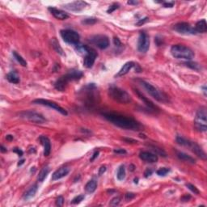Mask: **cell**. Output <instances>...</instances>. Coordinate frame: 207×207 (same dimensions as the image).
<instances>
[{
    "label": "cell",
    "mask_w": 207,
    "mask_h": 207,
    "mask_svg": "<svg viewBox=\"0 0 207 207\" xmlns=\"http://www.w3.org/2000/svg\"><path fill=\"white\" fill-rule=\"evenodd\" d=\"M37 189H38V187H37V184H34L29 188V189L27 190V191L24 193L23 196V198L24 200H29L31 198H32L36 195V193L37 192Z\"/></svg>",
    "instance_id": "23"
},
{
    "label": "cell",
    "mask_w": 207,
    "mask_h": 207,
    "mask_svg": "<svg viewBox=\"0 0 207 207\" xmlns=\"http://www.w3.org/2000/svg\"><path fill=\"white\" fill-rule=\"evenodd\" d=\"M88 5V3L84 1H74V2L65 4L63 7L65 9L71 11V12H80L84 9Z\"/></svg>",
    "instance_id": "15"
},
{
    "label": "cell",
    "mask_w": 207,
    "mask_h": 207,
    "mask_svg": "<svg viewBox=\"0 0 207 207\" xmlns=\"http://www.w3.org/2000/svg\"><path fill=\"white\" fill-rule=\"evenodd\" d=\"M202 89H203V92H204V95L206 96V85L203 86Z\"/></svg>",
    "instance_id": "54"
},
{
    "label": "cell",
    "mask_w": 207,
    "mask_h": 207,
    "mask_svg": "<svg viewBox=\"0 0 207 207\" xmlns=\"http://www.w3.org/2000/svg\"><path fill=\"white\" fill-rule=\"evenodd\" d=\"M114 152L115 153H117V154H126V151H125V150L123 149H117V150H114Z\"/></svg>",
    "instance_id": "47"
},
{
    "label": "cell",
    "mask_w": 207,
    "mask_h": 207,
    "mask_svg": "<svg viewBox=\"0 0 207 207\" xmlns=\"http://www.w3.org/2000/svg\"><path fill=\"white\" fill-rule=\"evenodd\" d=\"M186 186L190 191H192L193 193H195V194H199V193H200V192H199V190L198 189V188L196 186H194L193 184H190V183H188V184H186Z\"/></svg>",
    "instance_id": "37"
},
{
    "label": "cell",
    "mask_w": 207,
    "mask_h": 207,
    "mask_svg": "<svg viewBox=\"0 0 207 207\" xmlns=\"http://www.w3.org/2000/svg\"><path fill=\"white\" fill-rule=\"evenodd\" d=\"M176 155H177V157L180 159H181V160H183V161H184V162L192 163V164H194V163H196V160L193 159V157L189 155V154H185V153H184V152L177 151L176 152Z\"/></svg>",
    "instance_id": "25"
},
{
    "label": "cell",
    "mask_w": 207,
    "mask_h": 207,
    "mask_svg": "<svg viewBox=\"0 0 207 207\" xmlns=\"http://www.w3.org/2000/svg\"><path fill=\"white\" fill-rule=\"evenodd\" d=\"M136 197V194L133 193H127L125 196V200L126 201H130L132 200L133 198H134Z\"/></svg>",
    "instance_id": "41"
},
{
    "label": "cell",
    "mask_w": 207,
    "mask_h": 207,
    "mask_svg": "<svg viewBox=\"0 0 207 207\" xmlns=\"http://www.w3.org/2000/svg\"><path fill=\"white\" fill-rule=\"evenodd\" d=\"M49 172V166H45L44 168H42L41 172H39V175L37 176V180H38V181L39 182H43L44 181V180L45 179L47 175Z\"/></svg>",
    "instance_id": "27"
},
{
    "label": "cell",
    "mask_w": 207,
    "mask_h": 207,
    "mask_svg": "<svg viewBox=\"0 0 207 207\" xmlns=\"http://www.w3.org/2000/svg\"><path fill=\"white\" fill-rule=\"evenodd\" d=\"M135 66V63L133 62H128L125 64L123 65V67H122V69L118 71V74L116 75V77H122V76L126 74L130 70Z\"/></svg>",
    "instance_id": "22"
},
{
    "label": "cell",
    "mask_w": 207,
    "mask_h": 207,
    "mask_svg": "<svg viewBox=\"0 0 207 207\" xmlns=\"http://www.w3.org/2000/svg\"><path fill=\"white\" fill-rule=\"evenodd\" d=\"M150 47V38L148 35L144 32H142L139 35L138 42V49L141 53L147 52Z\"/></svg>",
    "instance_id": "14"
},
{
    "label": "cell",
    "mask_w": 207,
    "mask_h": 207,
    "mask_svg": "<svg viewBox=\"0 0 207 207\" xmlns=\"http://www.w3.org/2000/svg\"><path fill=\"white\" fill-rule=\"evenodd\" d=\"M125 176H126V173H125V166L121 165L118 168V173H117V177H118V180H123L125 178Z\"/></svg>",
    "instance_id": "29"
},
{
    "label": "cell",
    "mask_w": 207,
    "mask_h": 207,
    "mask_svg": "<svg viewBox=\"0 0 207 207\" xmlns=\"http://www.w3.org/2000/svg\"><path fill=\"white\" fill-rule=\"evenodd\" d=\"M174 4H175V2H163V6L165 7H172L173 6H174Z\"/></svg>",
    "instance_id": "45"
},
{
    "label": "cell",
    "mask_w": 207,
    "mask_h": 207,
    "mask_svg": "<svg viewBox=\"0 0 207 207\" xmlns=\"http://www.w3.org/2000/svg\"><path fill=\"white\" fill-rule=\"evenodd\" d=\"M84 55L85 56H84V59H83V66L87 68H92L97 57V53L95 49L88 46L87 52Z\"/></svg>",
    "instance_id": "12"
},
{
    "label": "cell",
    "mask_w": 207,
    "mask_h": 207,
    "mask_svg": "<svg viewBox=\"0 0 207 207\" xmlns=\"http://www.w3.org/2000/svg\"><path fill=\"white\" fill-rule=\"evenodd\" d=\"M61 37L65 42H67L70 45H76L78 44L80 37L77 32L71 29H63L61 31Z\"/></svg>",
    "instance_id": "9"
},
{
    "label": "cell",
    "mask_w": 207,
    "mask_h": 207,
    "mask_svg": "<svg viewBox=\"0 0 207 207\" xmlns=\"http://www.w3.org/2000/svg\"><path fill=\"white\" fill-rule=\"evenodd\" d=\"M170 168H159V170L156 171L157 175L159 176H165L170 172Z\"/></svg>",
    "instance_id": "32"
},
{
    "label": "cell",
    "mask_w": 207,
    "mask_h": 207,
    "mask_svg": "<svg viewBox=\"0 0 207 207\" xmlns=\"http://www.w3.org/2000/svg\"><path fill=\"white\" fill-rule=\"evenodd\" d=\"M70 172V168L68 167H62V168H58V170L55 171L52 175V180H58L62 179L65 177L66 176L68 175Z\"/></svg>",
    "instance_id": "18"
},
{
    "label": "cell",
    "mask_w": 207,
    "mask_h": 207,
    "mask_svg": "<svg viewBox=\"0 0 207 207\" xmlns=\"http://www.w3.org/2000/svg\"><path fill=\"white\" fill-rule=\"evenodd\" d=\"M171 53L175 58L191 60L194 57V53L191 49L183 45H174L171 48Z\"/></svg>",
    "instance_id": "5"
},
{
    "label": "cell",
    "mask_w": 207,
    "mask_h": 207,
    "mask_svg": "<svg viewBox=\"0 0 207 207\" xmlns=\"http://www.w3.org/2000/svg\"><path fill=\"white\" fill-rule=\"evenodd\" d=\"M13 151H14L15 153H17L19 156H22L24 154L23 151H22L20 149H19V148H14V149H13Z\"/></svg>",
    "instance_id": "46"
},
{
    "label": "cell",
    "mask_w": 207,
    "mask_h": 207,
    "mask_svg": "<svg viewBox=\"0 0 207 207\" xmlns=\"http://www.w3.org/2000/svg\"><path fill=\"white\" fill-rule=\"evenodd\" d=\"M105 172H106V167L105 166H102V167H100V168L99 175L101 176L102 174H103Z\"/></svg>",
    "instance_id": "49"
},
{
    "label": "cell",
    "mask_w": 207,
    "mask_h": 207,
    "mask_svg": "<svg viewBox=\"0 0 207 207\" xmlns=\"http://www.w3.org/2000/svg\"><path fill=\"white\" fill-rule=\"evenodd\" d=\"M33 103H36V104H40V105H44L47 106L49 108H51L54 109V110L58 111V113H60L62 115L67 116L68 114L67 111L65 109V108H62L61 106H59L57 103L53 101H50V100H44V99H37L32 101Z\"/></svg>",
    "instance_id": "10"
},
{
    "label": "cell",
    "mask_w": 207,
    "mask_h": 207,
    "mask_svg": "<svg viewBox=\"0 0 207 207\" xmlns=\"http://www.w3.org/2000/svg\"><path fill=\"white\" fill-rule=\"evenodd\" d=\"M150 147H151V149L153 150L154 152H155V154H160L161 156H163V157L167 156L165 151H164L163 149H161V148L158 147H156V146H150Z\"/></svg>",
    "instance_id": "33"
},
{
    "label": "cell",
    "mask_w": 207,
    "mask_h": 207,
    "mask_svg": "<svg viewBox=\"0 0 207 207\" xmlns=\"http://www.w3.org/2000/svg\"><path fill=\"white\" fill-rule=\"evenodd\" d=\"M1 151L2 152V153H4V152H7V149L3 147V146H1Z\"/></svg>",
    "instance_id": "55"
},
{
    "label": "cell",
    "mask_w": 207,
    "mask_h": 207,
    "mask_svg": "<svg viewBox=\"0 0 207 207\" xmlns=\"http://www.w3.org/2000/svg\"><path fill=\"white\" fill-rule=\"evenodd\" d=\"M140 159L143 161L147 162V163H156L158 161V155L156 154L151 153V152L148 151H142L139 154Z\"/></svg>",
    "instance_id": "17"
},
{
    "label": "cell",
    "mask_w": 207,
    "mask_h": 207,
    "mask_svg": "<svg viewBox=\"0 0 207 207\" xmlns=\"http://www.w3.org/2000/svg\"><path fill=\"white\" fill-rule=\"evenodd\" d=\"M49 11L51 12V14L53 15L56 19L60 20H64L69 17L67 12H63L62 10L57 9L55 7H49Z\"/></svg>",
    "instance_id": "19"
},
{
    "label": "cell",
    "mask_w": 207,
    "mask_h": 207,
    "mask_svg": "<svg viewBox=\"0 0 207 207\" xmlns=\"http://www.w3.org/2000/svg\"><path fill=\"white\" fill-rule=\"evenodd\" d=\"M194 125L198 131L205 132L207 129V112L205 107H202L196 113Z\"/></svg>",
    "instance_id": "6"
},
{
    "label": "cell",
    "mask_w": 207,
    "mask_h": 207,
    "mask_svg": "<svg viewBox=\"0 0 207 207\" xmlns=\"http://www.w3.org/2000/svg\"><path fill=\"white\" fill-rule=\"evenodd\" d=\"M184 65H185L186 67L191 68V69L195 70V71H199V70L201 69L200 66H199L197 62H184Z\"/></svg>",
    "instance_id": "34"
},
{
    "label": "cell",
    "mask_w": 207,
    "mask_h": 207,
    "mask_svg": "<svg viewBox=\"0 0 207 207\" xmlns=\"http://www.w3.org/2000/svg\"><path fill=\"white\" fill-rule=\"evenodd\" d=\"M24 159H22V160H20V161L19 162V163H18V166H20L21 164H23V163H24Z\"/></svg>",
    "instance_id": "56"
},
{
    "label": "cell",
    "mask_w": 207,
    "mask_h": 207,
    "mask_svg": "<svg viewBox=\"0 0 207 207\" xmlns=\"http://www.w3.org/2000/svg\"><path fill=\"white\" fill-rule=\"evenodd\" d=\"M40 142L44 147V155L49 156L51 152V143L49 138L45 136H41L39 138Z\"/></svg>",
    "instance_id": "20"
},
{
    "label": "cell",
    "mask_w": 207,
    "mask_h": 207,
    "mask_svg": "<svg viewBox=\"0 0 207 207\" xmlns=\"http://www.w3.org/2000/svg\"><path fill=\"white\" fill-rule=\"evenodd\" d=\"M118 7H119V4H118V3H113V4L108 8L107 12H108V13H112V12H114L116 9H118Z\"/></svg>",
    "instance_id": "39"
},
{
    "label": "cell",
    "mask_w": 207,
    "mask_h": 207,
    "mask_svg": "<svg viewBox=\"0 0 207 207\" xmlns=\"http://www.w3.org/2000/svg\"><path fill=\"white\" fill-rule=\"evenodd\" d=\"M52 46H53V48L54 49V50L57 52L58 53H59L60 55H63V50H62V47L60 46L59 43L57 41L56 38H53L52 39Z\"/></svg>",
    "instance_id": "30"
},
{
    "label": "cell",
    "mask_w": 207,
    "mask_h": 207,
    "mask_svg": "<svg viewBox=\"0 0 207 207\" xmlns=\"http://www.w3.org/2000/svg\"><path fill=\"white\" fill-rule=\"evenodd\" d=\"M71 78H69V76L66 74L65 75H62L61 78H59L58 80L56 81L54 83V88L56 90H58L59 92H64L66 88H67V85L69 82H71Z\"/></svg>",
    "instance_id": "16"
},
{
    "label": "cell",
    "mask_w": 207,
    "mask_h": 207,
    "mask_svg": "<svg viewBox=\"0 0 207 207\" xmlns=\"http://www.w3.org/2000/svg\"><path fill=\"white\" fill-rule=\"evenodd\" d=\"M6 138H7V140L11 141V140H12V139H13V136H12V135H7Z\"/></svg>",
    "instance_id": "53"
},
{
    "label": "cell",
    "mask_w": 207,
    "mask_h": 207,
    "mask_svg": "<svg viewBox=\"0 0 207 207\" xmlns=\"http://www.w3.org/2000/svg\"><path fill=\"white\" fill-rule=\"evenodd\" d=\"M147 21H148V18L147 17H146V18L142 19V20H138V23L136 24V25L141 26L142 24H145L146 22H147Z\"/></svg>",
    "instance_id": "42"
},
{
    "label": "cell",
    "mask_w": 207,
    "mask_h": 207,
    "mask_svg": "<svg viewBox=\"0 0 207 207\" xmlns=\"http://www.w3.org/2000/svg\"><path fill=\"white\" fill-rule=\"evenodd\" d=\"M63 203H64V198H62V196H60V197H58L57 198V200H56V205H58V206H62Z\"/></svg>",
    "instance_id": "40"
},
{
    "label": "cell",
    "mask_w": 207,
    "mask_h": 207,
    "mask_svg": "<svg viewBox=\"0 0 207 207\" xmlns=\"http://www.w3.org/2000/svg\"><path fill=\"white\" fill-rule=\"evenodd\" d=\"M176 143L179 145H181L183 147L189 148L192 152H193L196 155H198L201 159H206V154L205 153V151L195 142L186 139V138H183L181 136H177L176 137Z\"/></svg>",
    "instance_id": "4"
},
{
    "label": "cell",
    "mask_w": 207,
    "mask_h": 207,
    "mask_svg": "<svg viewBox=\"0 0 207 207\" xmlns=\"http://www.w3.org/2000/svg\"><path fill=\"white\" fill-rule=\"evenodd\" d=\"M84 198H85V197H84V195H83V194L77 196V197H75V198L72 200L71 203L72 204H78V203H80L82 201H83Z\"/></svg>",
    "instance_id": "38"
},
{
    "label": "cell",
    "mask_w": 207,
    "mask_h": 207,
    "mask_svg": "<svg viewBox=\"0 0 207 207\" xmlns=\"http://www.w3.org/2000/svg\"><path fill=\"white\" fill-rule=\"evenodd\" d=\"M113 43H114V45H115L116 46H118V47H119V46H121L122 45L121 41H120L119 38H118V37H114V39H113Z\"/></svg>",
    "instance_id": "44"
},
{
    "label": "cell",
    "mask_w": 207,
    "mask_h": 207,
    "mask_svg": "<svg viewBox=\"0 0 207 207\" xmlns=\"http://www.w3.org/2000/svg\"><path fill=\"white\" fill-rule=\"evenodd\" d=\"M138 2H137V1H128V4H133V5H136L138 4Z\"/></svg>",
    "instance_id": "52"
},
{
    "label": "cell",
    "mask_w": 207,
    "mask_h": 207,
    "mask_svg": "<svg viewBox=\"0 0 207 207\" xmlns=\"http://www.w3.org/2000/svg\"><path fill=\"white\" fill-rule=\"evenodd\" d=\"M102 116L107 121L111 122L116 126L122 129H129V130H141L143 125L133 118H127L125 116L121 115L119 113H103Z\"/></svg>",
    "instance_id": "1"
},
{
    "label": "cell",
    "mask_w": 207,
    "mask_h": 207,
    "mask_svg": "<svg viewBox=\"0 0 207 207\" xmlns=\"http://www.w3.org/2000/svg\"><path fill=\"white\" fill-rule=\"evenodd\" d=\"M79 97L87 108H93L100 101V94L95 83L85 86L79 92Z\"/></svg>",
    "instance_id": "2"
},
{
    "label": "cell",
    "mask_w": 207,
    "mask_h": 207,
    "mask_svg": "<svg viewBox=\"0 0 207 207\" xmlns=\"http://www.w3.org/2000/svg\"><path fill=\"white\" fill-rule=\"evenodd\" d=\"M134 92H135L136 94L138 95V96L139 97V99L142 100L143 101V103H145L146 105L150 109H151V110H154V111L157 110V107L154 105V103H153V102H152L151 100H150L148 98H147V97H146L142 93V92H140L138 90H137V89L134 90Z\"/></svg>",
    "instance_id": "21"
},
{
    "label": "cell",
    "mask_w": 207,
    "mask_h": 207,
    "mask_svg": "<svg viewBox=\"0 0 207 207\" xmlns=\"http://www.w3.org/2000/svg\"><path fill=\"white\" fill-rule=\"evenodd\" d=\"M108 96L113 100L120 103H124V104L130 103L132 100L131 96L128 92L119 87L114 85L110 86L108 88Z\"/></svg>",
    "instance_id": "3"
},
{
    "label": "cell",
    "mask_w": 207,
    "mask_h": 207,
    "mask_svg": "<svg viewBox=\"0 0 207 207\" xmlns=\"http://www.w3.org/2000/svg\"><path fill=\"white\" fill-rule=\"evenodd\" d=\"M7 79L9 81L10 83H15V84H16V83H18L20 82V78H19L18 74H16L15 71H12L8 73L7 74Z\"/></svg>",
    "instance_id": "28"
},
{
    "label": "cell",
    "mask_w": 207,
    "mask_h": 207,
    "mask_svg": "<svg viewBox=\"0 0 207 207\" xmlns=\"http://www.w3.org/2000/svg\"><path fill=\"white\" fill-rule=\"evenodd\" d=\"M120 202H121V198L119 197H115V198H113L111 200L109 205H111V206H118L120 204Z\"/></svg>",
    "instance_id": "36"
},
{
    "label": "cell",
    "mask_w": 207,
    "mask_h": 207,
    "mask_svg": "<svg viewBox=\"0 0 207 207\" xmlns=\"http://www.w3.org/2000/svg\"><path fill=\"white\" fill-rule=\"evenodd\" d=\"M190 199H191V196L185 195V196H184V197H182L180 200H181L182 202H188V201H189Z\"/></svg>",
    "instance_id": "48"
},
{
    "label": "cell",
    "mask_w": 207,
    "mask_h": 207,
    "mask_svg": "<svg viewBox=\"0 0 207 207\" xmlns=\"http://www.w3.org/2000/svg\"><path fill=\"white\" fill-rule=\"evenodd\" d=\"M140 84L143 87V88L147 92L150 96H151L154 99L159 102H165L167 101V97L164 96L163 92H161L159 89H157L154 86L148 82H146L144 80H139Z\"/></svg>",
    "instance_id": "7"
},
{
    "label": "cell",
    "mask_w": 207,
    "mask_h": 207,
    "mask_svg": "<svg viewBox=\"0 0 207 207\" xmlns=\"http://www.w3.org/2000/svg\"><path fill=\"white\" fill-rule=\"evenodd\" d=\"M195 29L197 33H205L207 31V24L205 20H202L196 24Z\"/></svg>",
    "instance_id": "24"
},
{
    "label": "cell",
    "mask_w": 207,
    "mask_h": 207,
    "mask_svg": "<svg viewBox=\"0 0 207 207\" xmlns=\"http://www.w3.org/2000/svg\"><path fill=\"white\" fill-rule=\"evenodd\" d=\"M12 54H13V56H14L15 59L17 61V62L20 63V65H21L22 67H27V62H26L25 60H24V58H23L22 57H21L20 54H19L17 52H16V51H13L12 52Z\"/></svg>",
    "instance_id": "31"
},
{
    "label": "cell",
    "mask_w": 207,
    "mask_h": 207,
    "mask_svg": "<svg viewBox=\"0 0 207 207\" xmlns=\"http://www.w3.org/2000/svg\"><path fill=\"white\" fill-rule=\"evenodd\" d=\"M124 140L125 141V142H127V143H137L138 142L135 140H133V139H131V138H124Z\"/></svg>",
    "instance_id": "51"
},
{
    "label": "cell",
    "mask_w": 207,
    "mask_h": 207,
    "mask_svg": "<svg viewBox=\"0 0 207 207\" xmlns=\"http://www.w3.org/2000/svg\"><path fill=\"white\" fill-rule=\"evenodd\" d=\"M97 188V181L96 180H91L87 183L85 186L86 191L89 193H94Z\"/></svg>",
    "instance_id": "26"
},
{
    "label": "cell",
    "mask_w": 207,
    "mask_h": 207,
    "mask_svg": "<svg viewBox=\"0 0 207 207\" xmlns=\"http://www.w3.org/2000/svg\"><path fill=\"white\" fill-rule=\"evenodd\" d=\"M19 116L20 118L28 120L29 122L37 123V124H43L46 122V119L44 118V116L37 112H33V111H23L20 113Z\"/></svg>",
    "instance_id": "8"
},
{
    "label": "cell",
    "mask_w": 207,
    "mask_h": 207,
    "mask_svg": "<svg viewBox=\"0 0 207 207\" xmlns=\"http://www.w3.org/2000/svg\"><path fill=\"white\" fill-rule=\"evenodd\" d=\"M173 29L176 31L177 32H179V33H180V34L193 35L197 33L194 28H193L189 23H186V22H181V23L176 24L173 27Z\"/></svg>",
    "instance_id": "13"
},
{
    "label": "cell",
    "mask_w": 207,
    "mask_h": 207,
    "mask_svg": "<svg viewBox=\"0 0 207 207\" xmlns=\"http://www.w3.org/2000/svg\"><path fill=\"white\" fill-rule=\"evenodd\" d=\"M97 22L96 19L94 18H89V19H85L84 20L82 21V24H86V25H92V24H94Z\"/></svg>",
    "instance_id": "35"
},
{
    "label": "cell",
    "mask_w": 207,
    "mask_h": 207,
    "mask_svg": "<svg viewBox=\"0 0 207 207\" xmlns=\"http://www.w3.org/2000/svg\"><path fill=\"white\" fill-rule=\"evenodd\" d=\"M98 155H99V151H95L94 154H93V155H92V157L91 158V159H90V161L92 162L93 160H95V159H96V158H97V157H98Z\"/></svg>",
    "instance_id": "50"
},
{
    "label": "cell",
    "mask_w": 207,
    "mask_h": 207,
    "mask_svg": "<svg viewBox=\"0 0 207 207\" xmlns=\"http://www.w3.org/2000/svg\"><path fill=\"white\" fill-rule=\"evenodd\" d=\"M152 173H153V170L151 169V168H147V169L145 171V172H144L145 177H149L150 176L152 175Z\"/></svg>",
    "instance_id": "43"
},
{
    "label": "cell",
    "mask_w": 207,
    "mask_h": 207,
    "mask_svg": "<svg viewBox=\"0 0 207 207\" xmlns=\"http://www.w3.org/2000/svg\"><path fill=\"white\" fill-rule=\"evenodd\" d=\"M90 42L100 49H105L109 45V39L105 35H96L90 38Z\"/></svg>",
    "instance_id": "11"
}]
</instances>
